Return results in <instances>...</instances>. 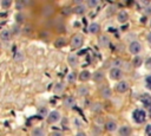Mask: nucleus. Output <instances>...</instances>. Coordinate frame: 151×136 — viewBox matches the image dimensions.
Instances as JSON below:
<instances>
[{
  "mask_svg": "<svg viewBox=\"0 0 151 136\" xmlns=\"http://www.w3.org/2000/svg\"><path fill=\"white\" fill-rule=\"evenodd\" d=\"M132 118L137 124H142L146 119V112L144 110H142V109H136L132 112Z\"/></svg>",
  "mask_w": 151,
  "mask_h": 136,
  "instance_id": "obj_1",
  "label": "nucleus"
},
{
  "mask_svg": "<svg viewBox=\"0 0 151 136\" xmlns=\"http://www.w3.org/2000/svg\"><path fill=\"white\" fill-rule=\"evenodd\" d=\"M60 118H61V115H60V112H59L58 110H52V111H50V112L47 114V117H46V119H47V122H48L50 124H53V123L59 122Z\"/></svg>",
  "mask_w": 151,
  "mask_h": 136,
  "instance_id": "obj_2",
  "label": "nucleus"
},
{
  "mask_svg": "<svg viewBox=\"0 0 151 136\" xmlns=\"http://www.w3.org/2000/svg\"><path fill=\"white\" fill-rule=\"evenodd\" d=\"M140 51H142V44H140L139 41L133 40V41L130 43V45H129V52H130L131 54L138 56V54L140 53Z\"/></svg>",
  "mask_w": 151,
  "mask_h": 136,
  "instance_id": "obj_3",
  "label": "nucleus"
},
{
  "mask_svg": "<svg viewBox=\"0 0 151 136\" xmlns=\"http://www.w3.org/2000/svg\"><path fill=\"white\" fill-rule=\"evenodd\" d=\"M84 44V37L81 34H74L71 39V46L73 48H79Z\"/></svg>",
  "mask_w": 151,
  "mask_h": 136,
  "instance_id": "obj_4",
  "label": "nucleus"
},
{
  "mask_svg": "<svg viewBox=\"0 0 151 136\" xmlns=\"http://www.w3.org/2000/svg\"><path fill=\"white\" fill-rule=\"evenodd\" d=\"M110 77L113 79V80H119L122 77H123V71L120 67H112L110 70Z\"/></svg>",
  "mask_w": 151,
  "mask_h": 136,
  "instance_id": "obj_5",
  "label": "nucleus"
},
{
  "mask_svg": "<svg viewBox=\"0 0 151 136\" xmlns=\"http://www.w3.org/2000/svg\"><path fill=\"white\" fill-rule=\"evenodd\" d=\"M116 90H117L118 92H120V93L126 92V91L129 90V83H127L126 80H119L118 84L116 85Z\"/></svg>",
  "mask_w": 151,
  "mask_h": 136,
  "instance_id": "obj_6",
  "label": "nucleus"
},
{
  "mask_svg": "<svg viewBox=\"0 0 151 136\" xmlns=\"http://www.w3.org/2000/svg\"><path fill=\"white\" fill-rule=\"evenodd\" d=\"M132 134V129L130 125H122L118 129V135L119 136H131Z\"/></svg>",
  "mask_w": 151,
  "mask_h": 136,
  "instance_id": "obj_7",
  "label": "nucleus"
},
{
  "mask_svg": "<svg viewBox=\"0 0 151 136\" xmlns=\"http://www.w3.org/2000/svg\"><path fill=\"white\" fill-rule=\"evenodd\" d=\"M129 20V14L126 11H119L117 14V21L119 24H125Z\"/></svg>",
  "mask_w": 151,
  "mask_h": 136,
  "instance_id": "obj_8",
  "label": "nucleus"
},
{
  "mask_svg": "<svg viewBox=\"0 0 151 136\" xmlns=\"http://www.w3.org/2000/svg\"><path fill=\"white\" fill-rule=\"evenodd\" d=\"M86 11H87V7H86L85 4H78L77 6L73 7V12H74L76 14H78V15H83V14H85Z\"/></svg>",
  "mask_w": 151,
  "mask_h": 136,
  "instance_id": "obj_9",
  "label": "nucleus"
},
{
  "mask_svg": "<svg viewBox=\"0 0 151 136\" xmlns=\"http://www.w3.org/2000/svg\"><path fill=\"white\" fill-rule=\"evenodd\" d=\"M12 39V32L9 30H2L0 31V40L1 41H9Z\"/></svg>",
  "mask_w": 151,
  "mask_h": 136,
  "instance_id": "obj_10",
  "label": "nucleus"
},
{
  "mask_svg": "<svg viewBox=\"0 0 151 136\" xmlns=\"http://www.w3.org/2000/svg\"><path fill=\"white\" fill-rule=\"evenodd\" d=\"M78 63H79V58L77 57V54H73V53L68 54V57H67V64H68L70 66L76 67V66L78 65Z\"/></svg>",
  "mask_w": 151,
  "mask_h": 136,
  "instance_id": "obj_11",
  "label": "nucleus"
},
{
  "mask_svg": "<svg viewBox=\"0 0 151 136\" xmlns=\"http://www.w3.org/2000/svg\"><path fill=\"white\" fill-rule=\"evenodd\" d=\"M100 30V25L98 22H91L87 27V31L91 33V34H97Z\"/></svg>",
  "mask_w": 151,
  "mask_h": 136,
  "instance_id": "obj_12",
  "label": "nucleus"
},
{
  "mask_svg": "<svg viewBox=\"0 0 151 136\" xmlns=\"http://www.w3.org/2000/svg\"><path fill=\"white\" fill-rule=\"evenodd\" d=\"M78 78H79L81 82H87V80H90V78H91V72H90L88 70H83V71H80Z\"/></svg>",
  "mask_w": 151,
  "mask_h": 136,
  "instance_id": "obj_13",
  "label": "nucleus"
},
{
  "mask_svg": "<svg viewBox=\"0 0 151 136\" xmlns=\"http://www.w3.org/2000/svg\"><path fill=\"white\" fill-rule=\"evenodd\" d=\"M140 102L144 106H151V96L149 93H144L140 96Z\"/></svg>",
  "mask_w": 151,
  "mask_h": 136,
  "instance_id": "obj_14",
  "label": "nucleus"
},
{
  "mask_svg": "<svg viewBox=\"0 0 151 136\" xmlns=\"http://www.w3.org/2000/svg\"><path fill=\"white\" fill-rule=\"evenodd\" d=\"M64 104H65L66 108H73L74 104H76V99H74V97H71V96L65 97V99H64Z\"/></svg>",
  "mask_w": 151,
  "mask_h": 136,
  "instance_id": "obj_15",
  "label": "nucleus"
},
{
  "mask_svg": "<svg viewBox=\"0 0 151 136\" xmlns=\"http://www.w3.org/2000/svg\"><path fill=\"white\" fill-rule=\"evenodd\" d=\"M66 38L65 37H59V38H57L55 39V41H54V46L55 47H58V48H60V47H64L65 45H66Z\"/></svg>",
  "mask_w": 151,
  "mask_h": 136,
  "instance_id": "obj_16",
  "label": "nucleus"
},
{
  "mask_svg": "<svg viewBox=\"0 0 151 136\" xmlns=\"http://www.w3.org/2000/svg\"><path fill=\"white\" fill-rule=\"evenodd\" d=\"M105 129L107 131H114V130H117V123L114 121H107L105 123Z\"/></svg>",
  "mask_w": 151,
  "mask_h": 136,
  "instance_id": "obj_17",
  "label": "nucleus"
},
{
  "mask_svg": "<svg viewBox=\"0 0 151 136\" xmlns=\"http://www.w3.org/2000/svg\"><path fill=\"white\" fill-rule=\"evenodd\" d=\"M98 43H99V45H100L101 47H106V46L110 44V39H109L106 35H101V37L99 38Z\"/></svg>",
  "mask_w": 151,
  "mask_h": 136,
  "instance_id": "obj_18",
  "label": "nucleus"
},
{
  "mask_svg": "<svg viewBox=\"0 0 151 136\" xmlns=\"http://www.w3.org/2000/svg\"><path fill=\"white\" fill-rule=\"evenodd\" d=\"M77 93H78L79 96H86V95H88V89H87L86 86H84V85H80V86L77 89Z\"/></svg>",
  "mask_w": 151,
  "mask_h": 136,
  "instance_id": "obj_19",
  "label": "nucleus"
},
{
  "mask_svg": "<svg viewBox=\"0 0 151 136\" xmlns=\"http://www.w3.org/2000/svg\"><path fill=\"white\" fill-rule=\"evenodd\" d=\"M32 136H45V130L42 128H34L32 130Z\"/></svg>",
  "mask_w": 151,
  "mask_h": 136,
  "instance_id": "obj_20",
  "label": "nucleus"
},
{
  "mask_svg": "<svg viewBox=\"0 0 151 136\" xmlns=\"http://www.w3.org/2000/svg\"><path fill=\"white\" fill-rule=\"evenodd\" d=\"M54 92L57 93V95H60V93H63L64 92V90H65V86H64V84L63 83H58L55 86H54Z\"/></svg>",
  "mask_w": 151,
  "mask_h": 136,
  "instance_id": "obj_21",
  "label": "nucleus"
},
{
  "mask_svg": "<svg viewBox=\"0 0 151 136\" xmlns=\"http://www.w3.org/2000/svg\"><path fill=\"white\" fill-rule=\"evenodd\" d=\"M24 20H25V14L21 13V12H18L15 14V21H17V24H22Z\"/></svg>",
  "mask_w": 151,
  "mask_h": 136,
  "instance_id": "obj_22",
  "label": "nucleus"
},
{
  "mask_svg": "<svg viewBox=\"0 0 151 136\" xmlns=\"http://www.w3.org/2000/svg\"><path fill=\"white\" fill-rule=\"evenodd\" d=\"M76 79H77V76H76V72H70L67 76H66V80L68 82V83H74L76 82Z\"/></svg>",
  "mask_w": 151,
  "mask_h": 136,
  "instance_id": "obj_23",
  "label": "nucleus"
},
{
  "mask_svg": "<svg viewBox=\"0 0 151 136\" xmlns=\"http://www.w3.org/2000/svg\"><path fill=\"white\" fill-rule=\"evenodd\" d=\"M101 95H103L105 98H109V97H111V95H112V92H111V89H110L109 86H105V88H103V90H101Z\"/></svg>",
  "mask_w": 151,
  "mask_h": 136,
  "instance_id": "obj_24",
  "label": "nucleus"
},
{
  "mask_svg": "<svg viewBox=\"0 0 151 136\" xmlns=\"http://www.w3.org/2000/svg\"><path fill=\"white\" fill-rule=\"evenodd\" d=\"M98 0H87L86 1V7H90V8H93V7H96V6H98Z\"/></svg>",
  "mask_w": 151,
  "mask_h": 136,
  "instance_id": "obj_25",
  "label": "nucleus"
},
{
  "mask_svg": "<svg viewBox=\"0 0 151 136\" xmlns=\"http://www.w3.org/2000/svg\"><path fill=\"white\" fill-rule=\"evenodd\" d=\"M11 5H12V1L11 0H1L0 1V6L2 7V8H9L11 7Z\"/></svg>",
  "mask_w": 151,
  "mask_h": 136,
  "instance_id": "obj_26",
  "label": "nucleus"
},
{
  "mask_svg": "<svg viewBox=\"0 0 151 136\" xmlns=\"http://www.w3.org/2000/svg\"><path fill=\"white\" fill-rule=\"evenodd\" d=\"M145 86H146L149 90H151V75L145 77Z\"/></svg>",
  "mask_w": 151,
  "mask_h": 136,
  "instance_id": "obj_27",
  "label": "nucleus"
},
{
  "mask_svg": "<svg viewBox=\"0 0 151 136\" xmlns=\"http://www.w3.org/2000/svg\"><path fill=\"white\" fill-rule=\"evenodd\" d=\"M133 65H134V66H137V67H138V66H140V65H142V58H140V57H138V56H137V57H134V59H133Z\"/></svg>",
  "mask_w": 151,
  "mask_h": 136,
  "instance_id": "obj_28",
  "label": "nucleus"
},
{
  "mask_svg": "<svg viewBox=\"0 0 151 136\" xmlns=\"http://www.w3.org/2000/svg\"><path fill=\"white\" fill-rule=\"evenodd\" d=\"M15 6H17V9H24V7H25V2L24 1H17L15 2Z\"/></svg>",
  "mask_w": 151,
  "mask_h": 136,
  "instance_id": "obj_29",
  "label": "nucleus"
},
{
  "mask_svg": "<svg viewBox=\"0 0 151 136\" xmlns=\"http://www.w3.org/2000/svg\"><path fill=\"white\" fill-rule=\"evenodd\" d=\"M145 134H146L147 136H151V123L146 125V128H145Z\"/></svg>",
  "mask_w": 151,
  "mask_h": 136,
  "instance_id": "obj_30",
  "label": "nucleus"
},
{
  "mask_svg": "<svg viewBox=\"0 0 151 136\" xmlns=\"http://www.w3.org/2000/svg\"><path fill=\"white\" fill-rule=\"evenodd\" d=\"M64 14H68V13H71L72 12V8H70V7H65V8H63V11H61Z\"/></svg>",
  "mask_w": 151,
  "mask_h": 136,
  "instance_id": "obj_31",
  "label": "nucleus"
},
{
  "mask_svg": "<svg viewBox=\"0 0 151 136\" xmlns=\"http://www.w3.org/2000/svg\"><path fill=\"white\" fill-rule=\"evenodd\" d=\"M46 112H47L46 108H42V109H40V110H39V115H41V116H45V115H46Z\"/></svg>",
  "mask_w": 151,
  "mask_h": 136,
  "instance_id": "obj_32",
  "label": "nucleus"
},
{
  "mask_svg": "<svg viewBox=\"0 0 151 136\" xmlns=\"http://www.w3.org/2000/svg\"><path fill=\"white\" fill-rule=\"evenodd\" d=\"M76 136H86V134H85V131H83V130H79V131L76 134Z\"/></svg>",
  "mask_w": 151,
  "mask_h": 136,
  "instance_id": "obj_33",
  "label": "nucleus"
},
{
  "mask_svg": "<svg viewBox=\"0 0 151 136\" xmlns=\"http://www.w3.org/2000/svg\"><path fill=\"white\" fill-rule=\"evenodd\" d=\"M96 76H97V77H96L97 80H98V78H99V79H103V73H101V72H97Z\"/></svg>",
  "mask_w": 151,
  "mask_h": 136,
  "instance_id": "obj_34",
  "label": "nucleus"
},
{
  "mask_svg": "<svg viewBox=\"0 0 151 136\" xmlns=\"http://www.w3.org/2000/svg\"><path fill=\"white\" fill-rule=\"evenodd\" d=\"M51 136H63V134H61L60 131H53Z\"/></svg>",
  "mask_w": 151,
  "mask_h": 136,
  "instance_id": "obj_35",
  "label": "nucleus"
},
{
  "mask_svg": "<svg viewBox=\"0 0 151 136\" xmlns=\"http://www.w3.org/2000/svg\"><path fill=\"white\" fill-rule=\"evenodd\" d=\"M146 40L149 41V44H151V32L147 33V35H146Z\"/></svg>",
  "mask_w": 151,
  "mask_h": 136,
  "instance_id": "obj_36",
  "label": "nucleus"
},
{
  "mask_svg": "<svg viewBox=\"0 0 151 136\" xmlns=\"http://www.w3.org/2000/svg\"><path fill=\"white\" fill-rule=\"evenodd\" d=\"M149 25H150V27H151V19H150V22H149Z\"/></svg>",
  "mask_w": 151,
  "mask_h": 136,
  "instance_id": "obj_37",
  "label": "nucleus"
},
{
  "mask_svg": "<svg viewBox=\"0 0 151 136\" xmlns=\"http://www.w3.org/2000/svg\"><path fill=\"white\" fill-rule=\"evenodd\" d=\"M150 112H151V106H150Z\"/></svg>",
  "mask_w": 151,
  "mask_h": 136,
  "instance_id": "obj_38",
  "label": "nucleus"
}]
</instances>
